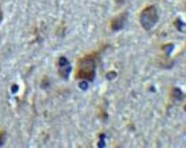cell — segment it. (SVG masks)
I'll return each instance as SVG.
<instances>
[{"label": "cell", "instance_id": "cell-4", "mask_svg": "<svg viewBox=\"0 0 186 148\" xmlns=\"http://www.w3.org/2000/svg\"><path fill=\"white\" fill-rule=\"evenodd\" d=\"M4 136H5V131L0 132V145L3 144V139H4Z\"/></svg>", "mask_w": 186, "mask_h": 148}, {"label": "cell", "instance_id": "cell-1", "mask_svg": "<svg viewBox=\"0 0 186 148\" xmlns=\"http://www.w3.org/2000/svg\"><path fill=\"white\" fill-rule=\"evenodd\" d=\"M96 63L95 58L92 56H86L80 58L77 62L76 77L77 79L92 81L95 77Z\"/></svg>", "mask_w": 186, "mask_h": 148}, {"label": "cell", "instance_id": "cell-2", "mask_svg": "<svg viewBox=\"0 0 186 148\" xmlns=\"http://www.w3.org/2000/svg\"><path fill=\"white\" fill-rule=\"evenodd\" d=\"M158 22V12L155 6H147L143 9L140 15V23L142 29L146 31H150Z\"/></svg>", "mask_w": 186, "mask_h": 148}, {"label": "cell", "instance_id": "cell-5", "mask_svg": "<svg viewBox=\"0 0 186 148\" xmlns=\"http://www.w3.org/2000/svg\"><path fill=\"white\" fill-rule=\"evenodd\" d=\"M3 20V11H2V9H1V7H0V23H1V21Z\"/></svg>", "mask_w": 186, "mask_h": 148}, {"label": "cell", "instance_id": "cell-3", "mask_svg": "<svg viewBox=\"0 0 186 148\" xmlns=\"http://www.w3.org/2000/svg\"><path fill=\"white\" fill-rule=\"evenodd\" d=\"M127 16L128 14L126 12H123L113 18L111 23V28L113 31H119L124 28L127 21Z\"/></svg>", "mask_w": 186, "mask_h": 148}]
</instances>
